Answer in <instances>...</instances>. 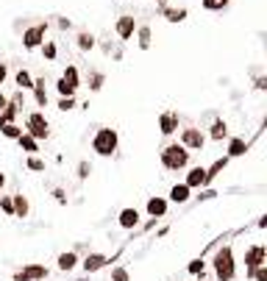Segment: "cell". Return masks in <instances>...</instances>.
Wrapping results in <instances>:
<instances>
[{
  "label": "cell",
  "instance_id": "1",
  "mask_svg": "<svg viewBox=\"0 0 267 281\" xmlns=\"http://www.w3.org/2000/svg\"><path fill=\"white\" fill-rule=\"evenodd\" d=\"M159 159H162L164 170H172V173L190 167V151H187L181 142H167V145L159 151Z\"/></svg>",
  "mask_w": 267,
  "mask_h": 281
},
{
  "label": "cell",
  "instance_id": "2",
  "mask_svg": "<svg viewBox=\"0 0 267 281\" xmlns=\"http://www.w3.org/2000/svg\"><path fill=\"white\" fill-rule=\"evenodd\" d=\"M117 148H120V134H117V128H97L95 136H92V151H95L97 156H103V159H109V156L117 153Z\"/></svg>",
  "mask_w": 267,
  "mask_h": 281
},
{
  "label": "cell",
  "instance_id": "3",
  "mask_svg": "<svg viewBox=\"0 0 267 281\" xmlns=\"http://www.w3.org/2000/svg\"><path fill=\"white\" fill-rule=\"evenodd\" d=\"M215 276L220 281H234V276H237V262H234V251L231 245H223L220 251L215 254Z\"/></svg>",
  "mask_w": 267,
  "mask_h": 281
},
{
  "label": "cell",
  "instance_id": "4",
  "mask_svg": "<svg viewBox=\"0 0 267 281\" xmlns=\"http://www.w3.org/2000/svg\"><path fill=\"white\" fill-rule=\"evenodd\" d=\"M25 134H31L34 139H39V142L50 136V123H48V117H45V111H28Z\"/></svg>",
  "mask_w": 267,
  "mask_h": 281
},
{
  "label": "cell",
  "instance_id": "5",
  "mask_svg": "<svg viewBox=\"0 0 267 281\" xmlns=\"http://www.w3.org/2000/svg\"><path fill=\"white\" fill-rule=\"evenodd\" d=\"M78 86H81V73H78L75 64H67L64 73H61V78L56 81V89H59L61 98H70V95L78 92Z\"/></svg>",
  "mask_w": 267,
  "mask_h": 281
},
{
  "label": "cell",
  "instance_id": "6",
  "mask_svg": "<svg viewBox=\"0 0 267 281\" xmlns=\"http://www.w3.org/2000/svg\"><path fill=\"white\" fill-rule=\"evenodd\" d=\"M48 36V23H36V26H28L23 31V48L25 51H39V45L45 42Z\"/></svg>",
  "mask_w": 267,
  "mask_h": 281
},
{
  "label": "cell",
  "instance_id": "7",
  "mask_svg": "<svg viewBox=\"0 0 267 281\" xmlns=\"http://www.w3.org/2000/svg\"><path fill=\"white\" fill-rule=\"evenodd\" d=\"M178 142H181L187 151H203V145H206V134L200 131V128L190 126V128H181V134H178Z\"/></svg>",
  "mask_w": 267,
  "mask_h": 281
},
{
  "label": "cell",
  "instance_id": "8",
  "mask_svg": "<svg viewBox=\"0 0 267 281\" xmlns=\"http://www.w3.org/2000/svg\"><path fill=\"white\" fill-rule=\"evenodd\" d=\"M178 126H181V114H178V111L167 109V111L159 114V131H162V136H172L178 131Z\"/></svg>",
  "mask_w": 267,
  "mask_h": 281
},
{
  "label": "cell",
  "instance_id": "9",
  "mask_svg": "<svg viewBox=\"0 0 267 281\" xmlns=\"http://www.w3.org/2000/svg\"><path fill=\"white\" fill-rule=\"evenodd\" d=\"M134 31H137V20L131 17V14L117 17V23H114V34H117V39H120V42L134 39Z\"/></svg>",
  "mask_w": 267,
  "mask_h": 281
},
{
  "label": "cell",
  "instance_id": "10",
  "mask_svg": "<svg viewBox=\"0 0 267 281\" xmlns=\"http://www.w3.org/2000/svg\"><path fill=\"white\" fill-rule=\"evenodd\" d=\"M42 279H48V267L45 264H28V267L14 273V281H42Z\"/></svg>",
  "mask_w": 267,
  "mask_h": 281
},
{
  "label": "cell",
  "instance_id": "11",
  "mask_svg": "<svg viewBox=\"0 0 267 281\" xmlns=\"http://www.w3.org/2000/svg\"><path fill=\"white\" fill-rule=\"evenodd\" d=\"M259 264H267V251H265V245H250L248 254H245V267L250 273V270H256Z\"/></svg>",
  "mask_w": 267,
  "mask_h": 281
},
{
  "label": "cell",
  "instance_id": "12",
  "mask_svg": "<svg viewBox=\"0 0 267 281\" xmlns=\"http://www.w3.org/2000/svg\"><path fill=\"white\" fill-rule=\"evenodd\" d=\"M184 184L190 189H200L206 187V167H190V173H187V179H184Z\"/></svg>",
  "mask_w": 267,
  "mask_h": 281
},
{
  "label": "cell",
  "instance_id": "13",
  "mask_svg": "<svg viewBox=\"0 0 267 281\" xmlns=\"http://www.w3.org/2000/svg\"><path fill=\"white\" fill-rule=\"evenodd\" d=\"M159 14H162L167 23H184L187 20V9H175V6H167V3H159Z\"/></svg>",
  "mask_w": 267,
  "mask_h": 281
},
{
  "label": "cell",
  "instance_id": "14",
  "mask_svg": "<svg viewBox=\"0 0 267 281\" xmlns=\"http://www.w3.org/2000/svg\"><path fill=\"white\" fill-rule=\"evenodd\" d=\"M248 148L250 145L242 136H228V151H225V156H228V159H240V156L248 153Z\"/></svg>",
  "mask_w": 267,
  "mask_h": 281
},
{
  "label": "cell",
  "instance_id": "15",
  "mask_svg": "<svg viewBox=\"0 0 267 281\" xmlns=\"http://www.w3.org/2000/svg\"><path fill=\"white\" fill-rule=\"evenodd\" d=\"M209 139H212V142H223V139H228V123L217 117L215 123L209 126Z\"/></svg>",
  "mask_w": 267,
  "mask_h": 281
},
{
  "label": "cell",
  "instance_id": "16",
  "mask_svg": "<svg viewBox=\"0 0 267 281\" xmlns=\"http://www.w3.org/2000/svg\"><path fill=\"white\" fill-rule=\"evenodd\" d=\"M81 264H84V270H86V273H97V270H103L106 264H109V259H106L103 254H89Z\"/></svg>",
  "mask_w": 267,
  "mask_h": 281
},
{
  "label": "cell",
  "instance_id": "17",
  "mask_svg": "<svg viewBox=\"0 0 267 281\" xmlns=\"http://www.w3.org/2000/svg\"><path fill=\"white\" fill-rule=\"evenodd\" d=\"M117 223H120V229H137V226H139V212L128 206V209H122V212H120Z\"/></svg>",
  "mask_w": 267,
  "mask_h": 281
},
{
  "label": "cell",
  "instance_id": "18",
  "mask_svg": "<svg viewBox=\"0 0 267 281\" xmlns=\"http://www.w3.org/2000/svg\"><path fill=\"white\" fill-rule=\"evenodd\" d=\"M14 142H17V145L23 148V151H25L28 156H31V153H39V139H34V136L25 134V131H23V134H20L17 139H14Z\"/></svg>",
  "mask_w": 267,
  "mask_h": 281
},
{
  "label": "cell",
  "instance_id": "19",
  "mask_svg": "<svg viewBox=\"0 0 267 281\" xmlns=\"http://www.w3.org/2000/svg\"><path fill=\"white\" fill-rule=\"evenodd\" d=\"M190 195H192V189L187 187V184H172L170 187V201L172 204H187Z\"/></svg>",
  "mask_w": 267,
  "mask_h": 281
},
{
  "label": "cell",
  "instance_id": "20",
  "mask_svg": "<svg viewBox=\"0 0 267 281\" xmlns=\"http://www.w3.org/2000/svg\"><path fill=\"white\" fill-rule=\"evenodd\" d=\"M147 214H150V217H164V214H167V201H164V198H150V201H147Z\"/></svg>",
  "mask_w": 267,
  "mask_h": 281
},
{
  "label": "cell",
  "instance_id": "21",
  "mask_svg": "<svg viewBox=\"0 0 267 281\" xmlns=\"http://www.w3.org/2000/svg\"><path fill=\"white\" fill-rule=\"evenodd\" d=\"M228 162H231L228 156H220V159H215V164H212V167H206V184H212V181H215L217 176H220V173L228 167Z\"/></svg>",
  "mask_w": 267,
  "mask_h": 281
},
{
  "label": "cell",
  "instance_id": "22",
  "mask_svg": "<svg viewBox=\"0 0 267 281\" xmlns=\"http://www.w3.org/2000/svg\"><path fill=\"white\" fill-rule=\"evenodd\" d=\"M34 101L36 106H48V86H45V78H34Z\"/></svg>",
  "mask_w": 267,
  "mask_h": 281
},
{
  "label": "cell",
  "instance_id": "23",
  "mask_svg": "<svg viewBox=\"0 0 267 281\" xmlns=\"http://www.w3.org/2000/svg\"><path fill=\"white\" fill-rule=\"evenodd\" d=\"M11 206H14V217H28V212H31V204H28L25 195H14Z\"/></svg>",
  "mask_w": 267,
  "mask_h": 281
},
{
  "label": "cell",
  "instance_id": "24",
  "mask_svg": "<svg viewBox=\"0 0 267 281\" xmlns=\"http://www.w3.org/2000/svg\"><path fill=\"white\" fill-rule=\"evenodd\" d=\"M95 45H97L95 34H89V31H81V34H78V51H81V53L95 51Z\"/></svg>",
  "mask_w": 267,
  "mask_h": 281
},
{
  "label": "cell",
  "instance_id": "25",
  "mask_svg": "<svg viewBox=\"0 0 267 281\" xmlns=\"http://www.w3.org/2000/svg\"><path fill=\"white\" fill-rule=\"evenodd\" d=\"M150 39H153V34H150V28L147 26H137V42L142 51H147L150 48Z\"/></svg>",
  "mask_w": 267,
  "mask_h": 281
},
{
  "label": "cell",
  "instance_id": "26",
  "mask_svg": "<svg viewBox=\"0 0 267 281\" xmlns=\"http://www.w3.org/2000/svg\"><path fill=\"white\" fill-rule=\"evenodd\" d=\"M14 84H17V89H31L34 86V76L28 70H20L17 76H14Z\"/></svg>",
  "mask_w": 267,
  "mask_h": 281
},
{
  "label": "cell",
  "instance_id": "27",
  "mask_svg": "<svg viewBox=\"0 0 267 281\" xmlns=\"http://www.w3.org/2000/svg\"><path fill=\"white\" fill-rule=\"evenodd\" d=\"M75 264H78V256L73 254V251H67V254H61V256H59V270L67 273V270H73Z\"/></svg>",
  "mask_w": 267,
  "mask_h": 281
},
{
  "label": "cell",
  "instance_id": "28",
  "mask_svg": "<svg viewBox=\"0 0 267 281\" xmlns=\"http://www.w3.org/2000/svg\"><path fill=\"white\" fill-rule=\"evenodd\" d=\"M103 84H106V76L100 73V70H95V73L89 76V92H100Z\"/></svg>",
  "mask_w": 267,
  "mask_h": 281
},
{
  "label": "cell",
  "instance_id": "29",
  "mask_svg": "<svg viewBox=\"0 0 267 281\" xmlns=\"http://www.w3.org/2000/svg\"><path fill=\"white\" fill-rule=\"evenodd\" d=\"M0 134L6 136V139H17V136L23 134V128H20L17 123H3V126H0Z\"/></svg>",
  "mask_w": 267,
  "mask_h": 281
},
{
  "label": "cell",
  "instance_id": "30",
  "mask_svg": "<svg viewBox=\"0 0 267 281\" xmlns=\"http://www.w3.org/2000/svg\"><path fill=\"white\" fill-rule=\"evenodd\" d=\"M39 51H42V56L48 61H53L56 56H59V48H56V42H50V39H45V42L39 45Z\"/></svg>",
  "mask_w": 267,
  "mask_h": 281
},
{
  "label": "cell",
  "instance_id": "31",
  "mask_svg": "<svg viewBox=\"0 0 267 281\" xmlns=\"http://www.w3.org/2000/svg\"><path fill=\"white\" fill-rule=\"evenodd\" d=\"M228 3L231 0H200V6L206 11H223V9H228Z\"/></svg>",
  "mask_w": 267,
  "mask_h": 281
},
{
  "label": "cell",
  "instance_id": "32",
  "mask_svg": "<svg viewBox=\"0 0 267 281\" xmlns=\"http://www.w3.org/2000/svg\"><path fill=\"white\" fill-rule=\"evenodd\" d=\"M25 167H28V170H34V173H42L45 170V162L36 153H31V156H28V162H25Z\"/></svg>",
  "mask_w": 267,
  "mask_h": 281
},
{
  "label": "cell",
  "instance_id": "33",
  "mask_svg": "<svg viewBox=\"0 0 267 281\" xmlns=\"http://www.w3.org/2000/svg\"><path fill=\"white\" fill-rule=\"evenodd\" d=\"M56 109H59V111H73V109H75V95H70V98H59Z\"/></svg>",
  "mask_w": 267,
  "mask_h": 281
},
{
  "label": "cell",
  "instance_id": "34",
  "mask_svg": "<svg viewBox=\"0 0 267 281\" xmlns=\"http://www.w3.org/2000/svg\"><path fill=\"white\" fill-rule=\"evenodd\" d=\"M112 281H131V276H128L125 267H114V270H112Z\"/></svg>",
  "mask_w": 267,
  "mask_h": 281
},
{
  "label": "cell",
  "instance_id": "35",
  "mask_svg": "<svg viewBox=\"0 0 267 281\" xmlns=\"http://www.w3.org/2000/svg\"><path fill=\"white\" fill-rule=\"evenodd\" d=\"M0 209L9 214V217H14V206H11V198H6V195H0Z\"/></svg>",
  "mask_w": 267,
  "mask_h": 281
},
{
  "label": "cell",
  "instance_id": "36",
  "mask_svg": "<svg viewBox=\"0 0 267 281\" xmlns=\"http://www.w3.org/2000/svg\"><path fill=\"white\" fill-rule=\"evenodd\" d=\"M89 173H92V164H89V162H81V164H78V179H81V181L89 179Z\"/></svg>",
  "mask_w": 267,
  "mask_h": 281
},
{
  "label": "cell",
  "instance_id": "37",
  "mask_svg": "<svg viewBox=\"0 0 267 281\" xmlns=\"http://www.w3.org/2000/svg\"><path fill=\"white\" fill-rule=\"evenodd\" d=\"M250 276H253L256 281H267V267L265 264H259L256 270H250Z\"/></svg>",
  "mask_w": 267,
  "mask_h": 281
},
{
  "label": "cell",
  "instance_id": "38",
  "mask_svg": "<svg viewBox=\"0 0 267 281\" xmlns=\"http://www.w3.org/2000/svg\"><path fill=\"white\" fill-rule=\"evenodd\" d=\"M253 86H256L259 92H265V89H267V76H259L256 81H253Z\"/></svg>",
  "mask_w": 267,
  "mask_h": 281
},
{
  "label": "cell",
  "instance_id": "39",
  "mask_svg": "<svg viewBox=\"0 0 267 281\" xmlns=\"http://www.w3.org/2000/svg\"><path fill=\"white\" fill-rule=\"evenodd\" d=\"M6 78H9V64L0 61V84H6Z\"/></svg>",
  "mask_w": 267,
  "mask_h": 281
},
{
  "label": "cell",
  "instance_id": "40",
  "mask_svg": "<svg viewBox=\"0 0 267 281\" xmlns=\"http://www.w3.org/2000/svg\"><path fill=\"white\" fill-rule=\"evenodd\" d=\"M190 273H195V276H198V273H203V262H200V259L190 262Z\"/></svg>",
  "mask_w": 267,
  "mask_h": 281
},
{
  "label": "cell",
  "instance_id": "41",
  "mask_svg": "<svg viewBox=\"0 0 267 281\" xmlns=\"http://www.w3.org/2000/svg\"><path fill=\"white\" fill-rule=\"evenodd\" d=\"M215 195H217L215 189H203V187H200V195H198V201H209V198H215Z\"/></svg>",
  "mask_w": 267,
  "mask_h": 281
},
{
  "label": "cell",
  "instance_id": "42",
  "mask_svg": "<svg viewBox=\"0 0 267 281\" xmlns=\"http://www.w3.org/2000/svg\"><path fill=\"white\" fill-rule=\"evenodd\" d=\"M53 195H56V201H59V204H67V198H64V189H53Z\"/></svg>",
  "mask_w": 267,
  "mask_h": 281
},
{
  "label": "cell",
  "instance_id": "43",
  "mask_svg": "<svg viewBox=\"0 0 267 281\" xmlns=\"http://www.w3.org/2000/svg\"><path fill=\"white\" fill-rule=\"evenodd\" d=\"M70 26H73V23H70L67 17H59V28H61V31H67Z\"/></svg>",
  "mask_w": 267,
  "mask_h": 281
},
{
  "label": "cell",
  "instance_id": "44",
  "mask_svg": "<svg viewBox=\"0 0 267 281\" xmlns=\"http://www.w3.org/2000/svg\"><path fill=\"white\" fill-rule=\"evenodd\" d=\"M6 103H9V98H6V95L0 92V111H3V106H6Z\"/></svg>",
  "mask_w": 267,
  "mask_h": 281
},
{
  "label": "cell",
  "instance_id": "45",
  "mask_svg": "<svg viewBox=\"0 0 267 281\" xmlns=\"http://www.w3.org/2000/svg\"><path fill=\"white\" fill-rule=\"evenodd\" d=\"M6 187V176H3V173H0V189Z\"/></svg>",
  "mask_w": 267,
  "mask_h": 281
},
{
  "label": "cell",
  "instance_id": "46",
  "mask_svg": "<svg viewBox=\"0 0 267 281\" xmlns=\"http://www.w3.org/2000/svg\"><path fill=\"white\" fill-rule=\"evenodd\" d=\"M0 126H3V114H0Z\"/></svg>",
  "mask_w": 267,
  "mask_h": 281
},
{
  "label": "cell",
  "instance_id": "47",
  "mask_svg": "<svg viewBox=\"0 0 267 281\" xmlns=\"http://www.w3.org/2000/svg\"><path fill=\"white\" fill-rule=\"evenodd\" d=\"M159 3H170V0H159Z\"/></svg>",
  "mask_w": 267,
  "mask_h": 281
}]
</instances>
